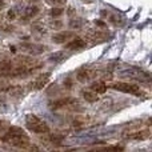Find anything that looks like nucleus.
<instances>
[{
	"mask_svg": "<svg viewBox=\"0 0 152 152\" xmlns=\"http://www.w3.org/2000/svg\"><path fill=\"white\" fill-rule=\"evenodd\" d=\"M1 142L5 144H10L16 148H28L29 143V136L21 127L12 126L7 129L4 135L1 136Z\"/></svg>",
	"mask_w": 152,
	"mask_h": 152,
	"instance_id": "nucleus-1",
	"label": "nucleus"
},
{
	"mask_svg": "<svg viewBox=\"0 0 152 152\" xmlns=\"http://www.w3.org/2000/svg\"><path fill=\"white\" fill-rule=\"evenodd\" d=\"M26 128L34 134H48L51 131L50 126L34 113H28L26 116Z\"/></svg>",
	"mask_w": 152,
	"mask_h": 152,
	"instance_id": "nucleus-2",
	"label": "nucleus"
},
{
	"mask_svg": "<svg viewBox=\"0 0 152 152\" xmlns=\"http://www.w3.org/2000/svg\"><path fill=\"white\" fill-rule=\"evenodd\" d=\"M108 88H112L115 91H120V92H124V94H131V95H135V96H144V92L142 91V88L136 86L134 83H126V81H116V83H112L110 86H107Z\"/></svg>",
	"mask_w": 152,
	"mask_h": 152,
	"instance_id": "nucleus-3",
	"label": "nucleus"
},
{
	"mask_svg": "<svg viewBox=\"0 0 152 152\" xmlns=\"http://www.w3.org/2000/svg\"><path fill=\"white\" fill-rule=\"evenodd\" d=\"M50 79H51V74H50V72L42 74V75L36 76L34 80L29 81L28 86H27V88H28L29 91H40V89H43L45 87V84L50 81Z\"/></svg>",
	"mask_w": 152,
	"mask_h": 152,
	"instance_id": "nucleus-4",
	"label": "nucleus"
},
{
	"mask_svg": "<svg viewBox=\"0 0 152 152\" xmlns=\"http://www.w3.org/2000/svg\"><path fill=\"white\" fill-rule=\"evenodd\" d=\"M77 103V100L74 99V97H61V99H55L50 103V108L53 111L60 110V108H66L69 107V105H74Z\"/></svg>",
	"mask_w": 152,
	"mask_h": 152,
	"instance_id": "nucleus-5",
	"label": "nucleus"
},
{
	"mask_svg": "<svg viewBox=\"0 0 152 152\" xmlns=\"http://www.w3.org/2000/svg\"><path fill=\"white\" fill-rule=\"evenodd\" d=\"M126 139L128 140H137V142H143V140L148 139L151 136V131L150 129H140V131H134V132H128V134L123 135Z\"/></svg>",
	"mask_w": 152,
	"mask_h": 152,
	"instance_id": "nucleus-6",
	"label": "nucleus"
},
{
	"mask_svg": "<svg viewBox=\"0 0 152 152\" xmlns=\"http://www.w3.org/2000/svg\"><path fill=\"white\" fill-rule=\"evenodd\" d=\"M76 77H77L79 81H81V83H86V81H88V80H91V79L95 77V72L92 71L91 68H88V67H83L81 69H79Z\"/></svg>",
	"mask_w": 152,
	"mask_h": 152,
	"instance_id": "nucleus-7",
	"label": "nucleus"
},
{
	"mask_svg": "<svg viewBox=\"0 0 152 152\" xmlns=\"http://www.w3.org/2000/svg\"><path fill=\"white\" fill-rule=\"evenodd\" d=\"M86 47H87V43L84 42L83 39H80V37H76V39H74L72 42L67 43L66 50H68V51H81Z\"/></svg>",
	"mask_w": 152,
	"mask_h": 152,
	"instance_id": "nucleus-8",
	"label": "nucleus"
},
{
	"mask_svg": "<svg viewBox=\"0 0 152 152\" xmlns=\"http://www.w3.org/2000/svg\"><path fill=\"white\" fill-rule=\"evenodd\" d=\"M72 37H74L72 32H59V34H55L52 36V42L56 43V44H61V43H67Z\"/></svg>",
	"mask_w": 152,
	"mask_h": 152,
	"instance_id": "nucleus-9",
	"label": "nucleus"
},
{
	"mask_svg": "<svg viewBox=\"0 0 152 152\" xmlns=\"http://www.w3.org/2000/svg\"><path fill=\"white\" fill-rule=\"evenodd\" d=\"M107 88H108L107 84H105L104 81H102V80L95 81V83H92L91 87H89V89L94 91V92H96V94H104V92L107 91Z\"/></svg>",
	"mask_w": 152,
	"mask_h": 152,
	"instance_id": "nucleus-10",
	"label": "nucleus"
},
{
	"mask_svg": "<svg viewBox=\"0 0 152 152\" xmlns=\"http://www.w3.org/2000/svg\"><path fill=\"white\" fill-rule=\"evenodd\" d=\"M83 99L88 103H95L99 99V94L91 91V89H86V91H83Z\"/></svg>",
	"mask_w": 152,
	"mask_h": 152,
	"instance_id": "nucleus-11",
	"label": "nucleus"
},
{
	"mask_svg": "<svg viewBox=\"0 0 152 152\" xmlns=\"http://www.w3.org/2000/svg\"><path fill=\"white\" fill-rule=\"evenodd\" d=\"M12 67H13V64L11 63V61H7V60L0 61V75L5 76L11 69H12Z\"/></svg>",
	"mask_w": 152,
	"mask_h": 152,
	"instance_id": "nucleus-12",
	"label": "nucleus"
},
{
	"mask_svg": "<svg viewBox=\"0 0 152 152\" xmlns=\"http://www.w3.org/2000/svg\"><path fill=\"white\" fill-rule=\"evenodd\" d=\"M39 12V7H35V5H31L28 7L26 11H24V15H23V19H31L34 18L36 13Z\"/></svg>",
	"mask_w": 152,
	"mask_h": 152,
	"instance_id": "nucleus-13",
	"label": "nucleus"
},
{
	"mask_svg": "<svg viewBox=\"0 0 152 152\" xmlns=\"http://www.w3.org/2000/svg\"><path fill=\"white\" fill-rule=\"evenodd\" d=\"M63 140H64L63 135H51V136L48 137V142L53 143V144H60Z\"/></svg>",
	"mask_w": 152,
	"mask_h": 152,
	"instance_id": "nucleus-14",
	"label": "nucleus"
},
{
	"mask_svg": "<svg viewBox=\"0 0 152 152\" xmlns=\"http://www.w3.org/2000/svg\"><path fill=\"white\" fill-rule=\"evenodd\" d=\"M63 12H64L63 8H52L50 13H51V16H52V18H59V16L63 15Z\"/></svg>",
	"mask_w": 152,
	"mask_h": 152,
	"instance_id": "nucleus-15",
	"label": "nucleus"
},
{
	"mask_svg": "<svg viewBox=\"0 0 152 152\" xmlns=\"http://www.w3.org/2000/svg\"><path fill=\"white\" fill-rule=\"evenodd\" d=\"M15 18H16V15H15V12H13V10H10V11H8V15H7V19H8V20H13Z\"/></svg>",
	"mask_w": 152,
	"mask_h": 152,
	"instance_id": "nucleus-16",
	"label": "nucleus"
},
{
	"mask_svg": "<svg viewBox=\"0 0 152 152\" xmlns=\"http://www.w3.org/2000/svg\"><path fill=\"white\" fill-rule=\"evenodd\" d=\"M1 124H3V121H1V120H0V126H1Z\"/></svg>",
	"mask_w": 152,
	"mask_h": 152,
	"instance_id": "nucleus-17",
	"label": "nucleus"
}]
</instances>
